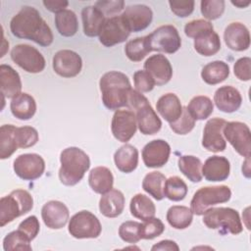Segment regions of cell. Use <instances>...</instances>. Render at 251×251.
<instances>
[{
    "instance_id": "49",
    "label": "cell",
    "mask_w": 251,
    "mask_h": 251,
    "mask_svg": "<svg viewBox=\"0 0 251 251\" xmlns=\"http://www.w3.org/2000/svg\"><path fill=\"white\" fill-rule=\"evenodd\" d=\"M133 82L136 90L141 93L149 92L155 86V81L153 77L150 75L148 72L143 70L136 71L133 74Z\"/></svg>"
},
{
    "instance_id": "30",
    "label": "cell",
    "mask_w": 251,
    "mask_h": 251,
    "mask_svg": "<svg viewBox=\"0 0 251 251\" xmlns=\"http://www.w3.org/2000/svg\"><path fill=\"white\" fill-rule=\"evenodd\" d=\"M88 183L94 192L104 194L113 188L114 176L108 168L95 167L89 173Z\"/></svg>"
},
{
    "instance_id": "17",
    "label": "cell",
    "mask_w": 251,
    "mask_h": 251,
    "mask_svg": "<svg viewBox=\"0 0 251 251\" xmlns=\"http://www.w3.org/2000/svg\"><path fill=\"white\" fill-rule=\"evenodd\" d=\"M171 154L169 143L163 139H154L142 149V160L147 168H161L167 164Z\"/></svg>"
},
{
    "instance_id": "5",
    "label": "cell",
    "mask_w": 251,
    "mask_h": 251,
    "mask_svg": "<svg viewBox=\"0 0 251 251\" xmlns=\"http://www.w3.org/2000/svg\"><path fill=\"white\" fill-rule=\"evenodd\" d=\"M203 215V223L211 229H221L222 233L232 234H238L243 230L239 214L232 208H210Z\"/></svg>"
},
{
    "instance_id": "2",
    "label": "cell",
    "mask_w": 251,
    "mask_h": 251,
    "mask_svg": "<svg viewBox=\"0 0 251 251\" xmlns=\"http://www.w3.org/2000/svg\"><path fill=\"white\" fill-rule=\"evenodd\" d=\"M99 87L102 93V102L106 108L119 110L122 107H126L131 85L125 74L117 71L104 74L99 80Z\"/></svg>"
},
{
    "instance_id": "40",
    "label": "cell",
    "mask_w": 251,
    "mask_h": 251,
    "mask_svg": "<svg viewBox=\"0 0 251 251\" xmlns=\"http://www.w3.org/2000/svg\"><path fill=\"white\" fill-rule=\"evenodd\" d=\"M149 52H151V48L148 35L129 40L125 46V53L132 62H140Z\"/></svg>"
},
{
    "instance_id": "36",
    "label": "cell",
    "mask_w": 251,
    "mask_h": 251,
    "mask_svg": "<svg viewBox=\"0 0 251 251\" xmlns=\"http://www.w3.org/2000/svg\"><path fill=\"white\" fill-rule=\"evenodd\" d=\"M179 171L192 182L202 180V163L199 158L192 155H183L178 158Z\"/></svg>"
},
{
    "instance_id": "24",
    "label": "cell",
    "mask_w": 251,
    "mask_h": 251,
    "mask_svg": "<svg viewBox=\"0 0 251 251\" xmlns=\"http://www.w3.org/2000/svg\"><path fill=\"white\" fill-rule=\"evenodd\" d=\"M0 88L2 96L14 98L21 93L22 80L20 75L11 66L2 64L0 66Z\"/></svg>"
},
{
    "instance_id": "29",
    "label": "cell",
    "mask_w": 251,
    "mask_h": 251,
    "mask_svg": "<svg viewBox=\"0 0 251 251\" xmlns=\"http://www.w3.org/2000/svg\"><path fill=\"white\" fill-rule=\"evenodd\" d=\"M10 109L15 118L26 121L34 116L36 112V102L28 93L21 92L12 99Z\"/></svg>"
},
{
    "instance_id": "47",
    "label": "cell",
    "mask_w": 251,
    "mask_h": 251,
    "mask_svg": "<svg viewBox=\"0 0 251 251\" xmlns=\"http://www.w3.org/2000/svg\"><path fill=\"white\" fill-rule=\"evenodd\" d=\"M195 126V120L191 117L186 107H183L181 116L174 123L170 124V127L176 134H187L190 132Z\"/></svg>"
},
{
    "instance_id": "57",
    "label": "cell",
    "mask_w": 251,
    "mask_h": 251,
    "mask_svg": "<svg viewBox=\"0 0 251 251\" xmlns=\"http://www.w3.org/2000/svg\"><path fill=\"white\" fill-rule=\"evenodd\" d=\"M251 2L248 0V1H231V4L238 7V8H245L247 7Z\"/></svg>"
},
{
    "instance_id": "21",
    "label": "cell",
    "mask_w": 251,
    "mask_h": 251,
    "mask_svg": "<svg viewBox=\"0 0 251 251\" xmlns=\"http://www.w3.org/2000/svg\"><path fill=\"white\" fill-rule=\"evenodd\" d=\"M135 111L137 126L142 134L152 135L161 129L162 122L149 104V101L140 105Z\"/></svg>"
},
{
    "instance_id": "7",
    "label": "cell",
    "mask_w": 251,
    "mask_h": 251,
    "mask_svg": "<svg viewBox=\"0 0 251 251\" xmlns=\"http://www.w3.org/2000/svg\"><path fill=\"white\" fill-rule=\"evenodd\" d=\"M68 230L73 237L77 239L96 238L100 235L102 226L94 214L83 210L71 218Z\"/></svg>"
},
{
    "instance_id": "27",
    "label": "cell",
    "mask_w": 251,
    "mask_h": 251,
    "mask_svg": "<svg viewBox=\"0 0 251 251\" xmlns=\"http://www.w3.org/2000/svg\"><path fill=\"white\" fill-rule=\"evenodd\" d=\"M114 162L119 171L129 174L138 165V150L133 145L126 143L115 152Z\"/></svg>"
},
{
    "instance_id": "18",
    "label": "cell",
    "mask_w": 251,
    "mask_h": 251,
    "mask_svg": "<svg viewBox=\"0 0 251 251\" xmlns=\"http://www.w3.org/2000/svg\"><path fill=\"white\" fill-rule=\"evenodd\" d=\"M41 218L47 227L51 229H60L67 225L70 218V212L63 202L51 200L43 205L41 209Z\"/></svg>"
},
{
    "instance_id": "1",
    "label": "cell",
    "mask_w": 251,
    "mask_h": 251,
    "mask_svg": "<svg viewBox=\"0 0 251 251\" xmlns=\"http://www.w3.org/2000/svg\"><path fill=\"white\" fill-rule=\"evenodd\" d=\"M10 29L14 36L32 40L40 46L47 47L53 42V33L40 13L31 6H24L10 22Z\"/></svg>"
},
{
    "instance_id": "16",
    "label": "cell",
    "mask_w": 251,
    "mask_h": 251,
    "mask_svg": "<svg viewBox=\"0 0 251 251\" xmlns=\"http://www.w3.org/2000/svg\"><path fill=\"white\" fill-rule=\"evenodd\" d=\"M121 15L130 32H138L145 29L153 19L151 8L143 4L127 6Z\"/></svg>"
},
{
    "instance_id": "51",
    "label": "cell",
    "mask_w": 251,
    "mask_h": 251,
    "mask_svg": "<svg viewBox=\"0 0 251 251\" xmlns=\"http://www.w3.org/2000/svg\"><path fill=\"white\" fill-rule=\"evenodd\" d=\"M94 6L107 18V16L120 13L125 8V2L123 0H101L95 2Z\"/></svg>"
},
{
    "instance_id": "43",
    "label": "cell",
    "mask_w": 251,
    "mask_h": 251,
    "mask_svg": "<svg viewBox=\"0 0 251 251\" xmlns=\"http://www.w3.org/2000/svg\"><path fill=\"white\" fill-rule=\"evenodd\" d=\"M165 230L163 222L158 218H150L143 221L139 226V236L141 239H153L160 236Z\"/></svg>"
},
{
    "instance_id": "35",
    "label": "cell",
    "mask_w": 251,
    "mask_h": 251,
    "mask_svg": "<svg viewBox=\"0 0 251 251\" xmlns=\"http://www.w3.org/2000/svg\"><path fill=\"white\" fill-rule=\"evenodd\" d=\"M194 49L202 56H213L221 49V40L217 32L211 31L194 39Z\"/></svg>"
},
{
    "instance_id": "55",
    "label": "cell",
    "mask_w": 251,
    "mask_h": 251,
    "mask_svg": "<svg viewBox=\"0 0 251 251\" xmlns=\"http://www.w3.org/2000/svg\"><path fill=\"white\" fill-rule=\"evenodd\" d=\"M152 251H156V250H169V251H178L179 250V247L178 245L173 241V240H170V239H165V240H162L158 243H156L155 245L152 246L151 248Z\"/></svg>"
},
{
    "instance_id": "20",
    "label": "cell",
    "mask_w": 251,
    "mask_h": 251,
    "mask_svg": "<svg viewBox=\"0 0 251 251\" xmlns=\"http://www.w3.org/2000/svg\"><path fill=\"white\" fill-rule=\"evenodd\" d=\"M226 45L233 51H244L250 46V33L248 28L241 23L229 24L224 32Z\"/></svg>"
},
{
    "instance_id": "44",
    "label": "cell",
    "mask_w": 251,
    "mask_h": 251,
    "mask_svg": "<svg viewBox=\"0 0 251 251\" xmlns=\"http://www.w3.org/2000/svg\"><path fill=\"white\" fill-rule=\"evenodd\" d=\"M16 141L19 148H28L35 145L38 141L37 130L29 126H24L16 128Z\"/></svg>"
},
{
    "instance_id": "19",
    "label": "cell",
    "mask_w": 251,
    "mask_h": 251,
    "mask_svg": "<svg viewBox=\"0 0 251 251\" xmlns=\"http://www.w3.org/2000/svg\"><path fill=\"white\" fill-rule=\"evenodd\" d=\"M144 69L153 77L155 84L164 85L173 76V68L168 58L162 54L150 56L144 63Z\"/></svg>"
},
{
    "instance_id": "32",
    "label": "cell",
    "mask_w": 251,
    "mask_h": 251,
    "mask_svg": "<svg viewBox=\"0 0 251 251\" xmlns=\"http://www.w3.org/2000/svg\"><path fill=\"white\" fill-rule=\"evenodd\" d=\"M129 210L134 218L142 221L153 218L156 213L155 204L148 196L141 193L135 194L131 198L129 203Z\"/></svg>"
},
{
    "instance_id": "13",
    "label": "cell",
    "mask_w": 251,
    "mask_h": 251,
    "mask_svg": "<svg viewBox=\"0 0 251 251\" xmlns=\"http://www.w3.org/2000/svg\"><path fill=\"white\" fill-rule=\"evenodd\" d=\"M136 126V116L133 111L116 110L111 123V130L117 140L124 143L129 141L135 134Z\"/></svg>"
},
{
    "instance_id": "12",
    "label": "cell",
    "mask_w": 251,
    "mask_h": 251,
    "mask_svg": "<svg viewBox=\"0 0 251 251\" xmlns=\"http://www.w3.org/2000/svg\"><path fill=\"white\" fill-rule=\"evenodd\" d=\"M13 169L20 178L24 180H34L43 175L45 162L38 154H22L15 159Z\"/></svg>"
},
{
    "instance_id": "22",
    "label": "cell",
    "mask_w": 251,
    "mask_h": 251,
    "mask_svg": "<svg viewBox=\"0 0 251 251\" xmlns=\"http://www.w3.org/2000/svg\"><path fill=\"white\" fill-rule=\"evenodd\" d=\"M201 172L208 181H223L229 176L230 164L224 156H211L204 162Z\"/></svg>"
},
{
    "instance_id": "25",
    "label": "cell",
    "mask_w": 251,
    "mask_h": 251,
    "mask_svg": "<svg viewBox=\"0 0 251 251\" xmlns=\"http://www.w3.org/2000/svg\"><path fill=\"white\" fill-rule=\"evenodd\" d=\"M125 208V196L118 189H111L102 194L99 201L100 213L107 218H116L120 216Z\"/></svg>"
},
{
    "instance_id": "9",
    "label": "cell",
    "mask_w": 251,
    "mask_h": 251,
    "mask_svg": "<svg viewBox=\"0 0 251 251\" xmlns=\"http://www.w3.org/2000/svg\"><path fill=\"white\" fill-rule=\"evenodd\" d=\"M11 59L24 71L31 74L41 73L46 65L43 55L28 44L14 46L11 50Z\"/></svg>"
},
{
    "instance_id": "4",
    "label": "cell",
    "mask_w": 251,
    "mask_h": 251,
    "mask_svg": "<svg viewBox=\"0 0 251 251\" xmlns=\"http://www.w3.org/2000/svg\"><path fill=\"white\" fill-rule=\"evenodd\" d=\"M33 207V198L25 189L13 190L0 199V226H4L16 218L28 213Z\"/></svg>"
},
{
    "instance_id": "34",
    "label": "cell",
    "mask_w": 251,
    "mask_h": 251,
    "mask_svg": "<svg viewBox=\"0 0 251 251\" xmlns=\"http://www.w3.org/2000/svg\"><path fill=\"white\" fill-rule=\"evenodd\" d=\"M55 25L58 32L65 37L74 36L78 29L76 15L69 9H66L55 16Z\"/></svg>"
},
{
    "instance_id": "37",
    "label": "cell",
    "mask_w": 251,
    "mask_h": 251,
    "mask_svg": "<svg viewBox=\"0 0 251 251\" xmlns=\"http://www.w3.org/2000/svg\"><path fill=\"white\" fill-rule=\"evenodd\" d=\"M186 108L195 121H203L209 118L213 113L214 104L209 97L198 95L190 100Z\"/></svg>"
},
{
    "instance_id": "50",
    "label": "cell",
    "mask_w": 251,
    "mask_h": 251,
    "mask_svg": "<svg viewBox=\"0 0 251 251\" xmlns=\"http://www.w3.org/2000/svg\"><path fill=\"white\" fill-rule=\"evenodd\" d=\"M18 229L21 230L31 241L37 236L39 232V221L35 216H29L19 225Z\"/></svg>"
},
{
    "instance_id": "42",
    "label": "cell",
    "mask_w": 251,
    "mask_h": 251,
    "mask_svg": "<svg viewBox=\"0 0 251 251\" xmlns=\"http://www.w3.org/2000/svg\"><path fill=\"white\" fill-rule=\"evenodd\" d=\"M30 240L19 229L9 232L3 239V249L5 251H30Z\"/></svg>"
},
{
    "instance_id": "26",
    "label": "cell",
    "mask_w": 251,
    "mask_h": 251,
    "mask_svg": "<svg viewBox=\"0 0 251 251\" xmlns=\"http://www.w3.org/2000/svg\"><path fill=\"white\" fill-rule=\"evenodd\" d=\"M156 109L162 118L172 124L181 116L183 107L175 93H166L158 99Z\"/></svg>"
},
{
    "instance_id": "23",
    "label": "cell",
    "mask_w": 251,
    "mask_h": 251,
    "mask_svg": "<svg viewBox=\"0 0 251 251\" xmlns=\"http://www.w3.org/2000/svg\"><path fill=\"white\" fill-rule=\"evenodd\" d=\"M214 102L220 111L224 113H233L240 108L242 97L235 87L225 85L216 90Z\"/></svg>"
},
{
    "instance_id": "53",
    "label": "cell",
    "mask_w": 251,
    "mask_h": 251,
    "mask_svg": "<svg viewBox=\"0 0 251 251\" xmlns=\"http://www.w3.org/2000/svg\"><path fill=\"white\" fill-rule=\"evenodd\" d=\"M170 8L172 12L180 18H185L191 15L194 10L195 2L193 0L188 1H169Z\"/></svg>"
},
{
    "instance_id": "15",
    "label": "cell",
    "mask_w": 251,
    "mask_h": 251,
    "mask_svg": "<svg viewBox=\"0 0 251 251\" xmlns=\"http://www.w3.org/2000/svg\"><path fill=\"white\" fill-rule=\"evenodd\" d=\"M226 122L224 119L213 118L209 120L203 130L202 146L210 152H221L226 147V142L224 138L223 128Z\"/></svg>"
},
{
    "instance_id": "48",
    "label": "cell",
    "mask_w": 251,
    "mask_h": 251,
    "mask_svg": "<svg viewBox=\"0 0 251 251\" xmlns=\"http://www.w3.org/2000/svg\"><path fill=\"white\" fill-rule=\"evenodd\" d=\"M140 223L133 221H126L119 227V235L125 242L136 243L141 238L139 236Z\"/></svg>"
},
{
    "instance_id": "31",
    "label": "cell",
    "mask_w": 251,
    "mask_h": 251,
    "mask_svg": "<svg viewBox=\"0 0 251 251\" xmlns=\"http://www.w3.org/2000/svg\"><path fill=\"white\" fill-rule=\"evenodd\" d=\"M229 75V67L224 61H213L201 71L202 79L210 85H215L223 82Z\"/></svg>"
},
{
    "instance_id": "38",
    "label": "cell",
    "mask_w": 251,
    "mask_h": 251,
    "mask_svg": "<svg viewBox=\"0 0 251 251\" xmlns=\"http://www.w3.org/2000/svg\"><path fill=\"white\" fill-rule=\"evenodd\" d=\"M17 126L13 125H3L0 127V158L2 160L11 157L19 148L16 141Z\"/></svg>"
},
{
    "instance_id": "28",
    "label": "cell",
    "mask_w": 251,
    "mask_h": 251,
    "mask_svg": "<svg viewBox=\"0 0 251 251\" xmlns=\"http://www.w3.org/2000/svg\"><path fill=\"white\" fill-rule=\"evenodd\" d=\"M83 32L86 36L95 37L99 35L100 29L106 20L104 14L93 6H86L81 11Z\"/></svg>"
},
{
    "instance_id": "33",
    "label": "cell",
    "mask_w": 251,
    "mask_h": 251,
    "mask_svg": "<svg viewBox=\"0 0 251 251\" xmlns=\"http://www.w3.org/2000/svg\"><path fill=\"white\" fill-rule=\"evenodd\" d=\"M167 221L171 226L176 229H184L188 227L193 220V213L186 206H172L167 212Z\"/></svg>"
},
{
    "instance_id": "52",
    "label": "cell",
    "mask_w": 251,
    "mask_h": 251,
    "mask_svg": "<svg viewBox=\"0 0 251 251\" xmlns=\"http://www.w3.org/2000/svg\"><path fill=\"white\" fill-rule=\"evenodd\" d=\"M251 59L243 57L238 59L233 66V73L235 76L242 81H248L251 78Z\"/></svg>"
},
{
    "instance_id": "10",
    "label": "cell",
    "mask_w": 251,
    "mask_h": 251,
    "mask_svg": "<svg viewBox=\"0 0 251 251\" xmlns=\"http://www.w3.org/2000/svg\"><path fill=\"white\" fill-rule=\"evenodd\" d=\"M223 134L233 149L247 158L251 154V132L248 126L241 122H228L223 128Z\"/></svg>"
},
{
    "instance_id": "39",
    "label": "cell",
    "mask_w": 251,
    "mask_h": 251,
    "mask_svg": "<svg viewBox=\"0 0 251 251\" xmlns=\"http://www.w3.org/2000/svg\"><path fill=\"white\" fill-rule=\"evenodd\" d=\"M167 178L157 171L147 174L142 181V188L156 200H162L164 196V183Z\"/></svg>"
},
{
    "instance_id": "45",
    "label": "cell",
    "mask_w": 251,
    "mask_h": 251,
    "mask_svg": "<svg viewBox=\"0 0 251 251\" xmlns=\"http://www.w3.org/2000/svg\"><path fill=\"white\" fill-rule=\"evenodd\" d=\"M225 5L224 0H202L200 3L201 14L207 20H217L224 14Z\"/></svg>"
},
{
    "instance_id": "41",
    "label": "cell",
    "mask_w": 251,
    "mask_h": 251,
    "mask_svg": "<svg viewBox=\"0 0 251 251\" xmlns=\"http://www.w3.org/2000/svg\"><path fill=\"white\" fill-rule=\"evenodd\" d=\"M186 183L178 176H171L165 180L164 196L172 201L183 200L187 194Z\"/></svg>"
},
{
    "instance_id": "54",
    "label": "cell",
    "mask_w": 251,
    "mask_h": 251,
    "mask_svg": "<svg viewBox=\"0 0 251 251\" xmlns=\"http://www.w3.org/2000/svg\"><path fill=\"white\" fill-rule=\"evenodd\" d=\"M42 3L48 11L56 14L66 10V8L69 5L68 1H63V0H44Z\"/></svg>"
},
{
    "instance_id": "56",
    "label": "cell",
    "mask_w": 251,
    "mask_h": 251,
    "mask_svg": "<svg viewBox=\"0 0 251 251\" xmlns=\"http://www.w3.org/2000/svg\"><path fill=\"white\" fill-rule=\"evenodd\" d=\"M242 174L247 178L250 177V157H247L242 165Z\"/></svg>"
},
{
    "instance_id": "8",
    "label": "cell",
    "mask_w": 251,
    "mask_h": 251,
    "mask_svg": "<svg viewBox=\"0 0 251 251\" xmlns=\"http://www.w3.org/2000/svg\"><path fill=\"white\" fill-rule=\"evenodd\" d=\"M151 51L164 52L167 54L176 53L181 46V38L177 29L172 25H165L157 27L148 35Z\"/></svg>"
},
{
    "instance_id": "11",
    "label": "cell",
    "mask_w": 251,
    "mask_h": 251,
    "mask_svg": "<svg viewBox=\"0 0 251 251\" xmlns=\"http://www.w3.org/2000/svg\"><path fill=\"white\" fill-rule=\"evenodd\" d=\"M129 34L130 30L122 15H116L106 18L98 36L100 43L106 47H112L126 41Z\"/></svg>"
},
{
    "instance_id": "6",
    "label": "cell",
    "mask_w": 251,
    "mask_h": 251,
    "mask_svg": "<svg viewBox=\"0 0 251 251\" xmlns=\"http://www.w3.org/2000/svg\"><path fill=\"white\" fill-rule=\"evenodd\" d=\"M231 191L227 185L205 186L199 188L190 201V209L197 216L203 215L211 207L227 202Z\"/></svg>"
},
{
    "instance_id": "14",
    "label": "cell",
    "mask_w": 251,
    "mask_h": 251,
    "mask_svg": "<svg viewBox=\"0 0 251 251\" xmlns=\"http://www.w3.org/2000/svg\"><path fill=\"white\" fill-rule=\"evenodd\" d=\"M54 72L63 77L76 76L82 69L81 57L75 51L63 49L58 51L52 60Z\"/></svg>"
},
{
    "instance_id": "46",
    "label": "cell",
    "mask_w": 251,
    "mask_h": 251,
    "mask_svg": "<svg viewBox=\"0 0 251 251\" xmlns=\"http://www.w3.org/2000/svg\"><path fill=\"white\" fill-rule=\"evenodd\" d=\"M211 31H214L213 25L209 21H205L201 19L188 22L184 25L185 35L194 39L200 35H203Z\"/></svg>"
},
{
    "instance_id": "3",
    "label": "cell",
    "mask_w": 251,
    "mask_h": 251,
    "mask_svg": "<svg viewBox=\"0 0 251 251\" xmlns=\"http://www.w3.org/2000/svg\"><path fill=\"white\" fill-rule=\"evenodd\" d=\"M60 163L59 178L67 186L78 183L90 167L88 155L78 147L64 149L60 155Z\"/></svg>"
}]
</instances>
